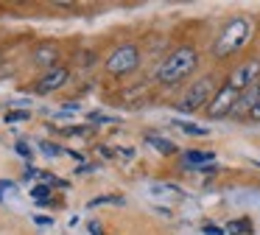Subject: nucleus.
I'll return each mask as SVG.
<instances>
[{
	"label": "nucleus",
	"mask_w": 260,
	"mask_h": 235,
	"mask_svg": "<svg viewBox=\"0 0 260 235\" xmlns=\"http://www.w3.org/2000/svg\"><path fill=\"white\" fill-rule=\"evenodd\" d=\"M42 151H45V154H51V157H56V154H59V145H53V143H42Z\"/></svg>",
	"instance_id": "obj_18"
},
{
	"label": "nucleus",
	"mask_w": 260,
	"mask_h": 235,
	"mask_svg": "<svg viewBox=\"0 0 260 235\" xmlns=\"http://www.w3.org/2000/svg\"><path fill=\"white\" fill-rule=\"evenodd\" d=\"M224 232L230 235H243V232H252V221L249 218H238V221H230L224 227Z\"/></svg>",
	"instance_id": "obj_13"
},
{
	"label": "nucleus",
	"mask_w": 260,
	"mask_h": 235,
	"mask_svg": "<svg viewBox=\"0 0 260 235\" xmlns=\"http://www.w3.org/2000/svg\"><path fill=\"white\" fill-rule=\"evenodd\" d=\"M68 78H70L68 67H53V70H48L45 76L37 81V93H40V95L56 93L59 87H64V84H68Z\"/></svg>",
	"instance_id": "obj_7"
},
{
	"label": "nucleus",
	"mask_w": 260,
	"mask_h": 235,
	"mask_svg": "<svg viewBox=\"0 0 260 235\" xmlns=\"http://www.w3.org/2000/svg\"><path fill=\"white\" fill-rule=\"evenodd\" d=\"M213 87H215V84H213V78H210V76L199 78V81L185 93V98L176 104V109H179V112H196V109H202V106L210 104V98H213Z\"/></svg>",
	"instance_id": "obj_4"
},
{
	"label": "nucleus",
	"mask_w": 260,
	"mask_h": 235,
	"mask_svg": "<svg viewBox=\"0 0 260 235\" xmlns=\"http://www.w3.org/2000/svg\"><path fill=\"white\" fill-rule=\"evenodd\" d=\"M249 34H252V22H249L246 17H235V20H230L226 28L221 31V37L215 39L213 53L221 56V59L230 56V53H235L238 48H243V45L249 42Z\"/></svg>",
	"instance_id": "obj_2"
},
{
	"label": "nucleus",
	"mask_w": 260,
	"mask_h": 235,
	"mask_svg": "<svg viewBox=\"0 0 260 235\" xmlns=\"http://www.w3.org/2000/svg\"><path fill=\"white\" fill-rule=\"evenodd\" d=\"M235 101H238V93L230 87V84H224V87H221L218 93L210 98L207 115H210V118H226V115L232 112V106H235Z\"/></svg>",
	"instance_id": "obj_5"
},
{
	"label": "nucleus",
	"mask_w": 260,
	"mask_h": 235,
	"mask_svg": "<svg viewBox=\"0 0 260 235\" xmlns=\"http://www.w3.org/2000/svg\"><path fill=\"white\" fill-rule=\"evenodd\" d=\"M48 193H51V185H37V188L31 190V196H34L37 201H48Z\"/></svg>",
	"instance_id": "obj_14"
},
{
	"label": "nucleus",
	"mask_w": 260,
	"mask_h": 235,
	"mask_svg": "<svg viewBox=\"0 0 260 235\" xmlns=\"http://www.w3.org/2000/svg\"><path fill=\"white\" fill-rule=\"evenodd\" d=\"M34 221H37V224H42V227H51V224H53V221H51V218H48V216H37Z\"/></svg>",
	"instance_id": "obj_22"
},
{
	"label": "nucleus",
	"mask_w": 260,
	"mask_h": 235,
	"mask_svg": "<svg viewBox=\"0 0 260 235\" xmlns=\"http://www.w3.org/2000/svg\"><path fill=\"white\" fill-rule=\"evenodd\" d=\"M182 162H185L187 171H199L202 165H210V162H215V154H213V151H185Z\"/></svg>",
	"instance_id": "obj_9"
},
{
	"label": "nucleus",
	"mask_w": 260,
	"mask_h": 235,
	"mask_svg": "<svg viewBox=\"0 0 260 235\" xmlns=\"http://www.w3.org/2000/svg\"><path fill=\"white\" fill-rule=\"evenodd\" d=\"M17 121H28V112L20 109V112H9L6 115V123H17Z\"/></svg>",
	"instance_id": "obj_15"
},
{
	"label": "nucleus",
	"mask_w": 260,
	"mask_h": 235,
	"mask_svg": "<svg viewBox=\"0 0 260 235\" xmlns=\"http://www.w3.org/2000/svg\"><path fill=\"white\" fill-rule=\"evenodd\" d=\"M196 65H199L196 48L182 45V48H176L174 53L165 56L162 65L157 67V73H154V78H157L159 84H176V81H182V78L190 76V73L196 70Z\"/></svg>",
	"instance_id": "obj_1"
},
{
	"label": "nucleus",
	"mask_w": 260,
	"mask_h": 235,
	"mask_svg": "<svg viewBox=\"0 0 260 235\" xmlns=\"http://www.w3.org/2000/svg\"><path fill=\"white\" fill-rule=\"evenodd\" d=\"M257 98H260V84H252L249 90H243V93L238 95V101H235V106H232L230 115H232V118L249 115V112H252V106L257 104Z\"/></svg>",
	"instance_id": "obj_8"
},
{
	"label": "nucleus",
	"mask_w": 260,
	"mask_h": 235,
	"mask_svg": "<svg viewBox=\"0 0 260 235\" xmlns=\"http://www.w3.org/2000/svg\"><path fill=\"white\" fill-rule=\"evenodd\" d=\"M87 229H90V235H104V227L98 221H87Z\"/></svg>",
	"instance_id": "obj_17"
},
{
	"label": "nucleus",
	"mask_w": 260,
	"mask_h": 235,
	"mask_svg": "<svg viewBox=\"0 0 260 235\" xmlns=\"http://www.w3.org/2000/svg\"><path fill=\"white\" fill-rule=\"evenodd\" d=\"M218 171V165H215V162H210V165H202L199 168V173H215Z\"/></svg>",
	"instance_id": "obj_21"
},
{
	"label": "nucleus",
	"mask_w": 260,
	"mask_h": 235,
	"mask_svg": "<svg viewBox=\"0 0 260 235\" xmlns=\"http://www.w3.org/2000/svg\"><path fill=\"white\" fill-rule=\"evenodd\" d=\"M137 65H140V50H137L135 45H120V48H115L112 53H109L107 73H112V76H126V73H132Z\"/></svg>",
	"instance_id": "obj_3"
},
{
	"label": "nucleus",
	"mask_w": 260,
	"mask_h": 235,
	"mask_svg": "<svg viewBox=\"0 0 260 235\" xmlns=\"http://www.w3.org/2000/svg\"><path fill=\"white\" fill-rule=\"evenodd\" d=\"M90 121H95V123H109V121H115V118H109V115H98V112H92Z\"/></svg>",
	"instance_id": "obj_19"
},
{
	"label": "nucleus",
	"mask_w": 260,
	"mask_h": 235,
	"mask_svg": "<svg viewBox=\"0 0 260 235\" xmlns=\"http://www.w3.org/2000/svg\"><path fill=\"white\" fill-rule=\"evenodd\" d=\"M249 118H252V121H257V123H260V98H257V104L252 106V112H249Z\"/></svg>",
	"instance_id": "obj_20"
},
{
	"label": "nucleus",
	"mask_w": 260,
	"mask_h": 235,
	"mask_svg": "<svg viewBox=\"0 0 260 235\" xmlns=\"http://www.w3.org/2000/svg\"><path fill=\"white\" fill-rule=\"evenodd\" d=\"M14 182H9V179H0V190H12Z\"/></svg>",
	"instance_id": "obj_24"
},
{
	"label": "nucleus",
	"mask_w": 260,
	"mask_h": 235,
	"mask_svg": "<svg viewBox=\"0 0 260 235\" xmlns=\"http://www.w3.org/2000/svg\"><path fill=\"white\" fill-rule=\"evenodd\" d=\"M101 154H104V157H115V151L109 149V145H101Z\"/></svg>",
	"instance_id": "obj_25"
},
{
	"label": "nucleus",
	"mask_w": 260,
	"mask_h": 235,
	"mask_svg": "<svg viewBox=\"0 0 260 235\" xmlns=\"http://www.w3.org/2000/svg\"><path fill=\"white\" fill-rule=\"evenodd\" d=\"M174 126H179L185 134H190V137H207L210 134V129H204V126H196V123H190V121H176Z\"/></svg>",
	"instance_id": "obj_12"
},
{
	"label": "nucleus",
	"mask_w": 260,
	"mask_h": 235,
	"mask_svg": "<svg viewBox=\"0 0 260 235\" xmlns=\"http://www.w3.org/2000/svg\"><path fill=\"white\" fill-rule=\"evenodd\" d=\"M257 76H260V59H252V62H246V65L238 67V70L230 76V81H226V84L241 95L243 90H249L254 81H257Z\"/></svg>",
	"instance_id": "obj_6"
},
{
	"label": "nucleus",
	"mask_w": 260,
	"mask_h": 235,
	"mask_svg": "<svg viewBox=\"0 0 260 235\" xmlns=\"http://www.w3.org/2000/svg\"><path fill=\"white\" fill-rule=\"evenodd\" d=\"M56 59H59V50L53 48V45H42V48H37L34 50V62L37 65H42V67H56Z\"/></svg>",
	"instance_id": "obj_10"
},
{
	"label": "nucleus",
	"mask_w": 260,
	"mask_h": 235,
	"mask_svg": "<svg viewBox=\"0 0 260 235\" xmlns=\"http://www.w3.org/2000/svg\"><path fill=\"white\" fill-rule=\"evenodd\" d=\"M17 151H20L23 157H31V151H28V145H25V143H17Z\"/></svg>",
	"instance_id": "obj_23"
},
{
	"label": "nucleus",
	"mask_w": 260,
	"mask_h": 235,
	"mask_svg": "<svg viewBox=\"0 0 260 235\" xmlns=\"http://www.w3.org/2000/svg\"><path fill=\"white\" fill-rule=\"evenodd\" d=\"M148 143L154 145V149L159 151V154H165V157H171V154H176V143H171V140H165V137H159V134H148Z\"/></svg>",
	"instance_id": "obj_11"
},
{
	"label": "nucleus",
	"mask_w": 260,
	"mask_h": 235,
	"mask_svg": "<svg viewBox=\"0 0 260 235\" xmlns=\"http://www.w3.org/2000/svg\"><path fill=\"white\" fill-rule=\"evenodd\" d=\"M202 232H204V235H226V232H224V227H215V224H204Z\"/></svg>",
	"instance_id": "obj_16"
}]
</instances>
